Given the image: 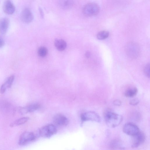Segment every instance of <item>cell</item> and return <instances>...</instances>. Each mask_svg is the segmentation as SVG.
<instances>
[{
  "instance_id": "cell-1",
  "label": "cell",
  "mask_w": 150,
  "mask_h": 150,
  "mask_svg": "<svg viewBox=\"0 0 150 150\" xmlns=\"http://www.w3.org/2000/svg\"><path fill=\"white\" fill-rule=\"evenodd\" d=\"M103 116L106 125L110 127L118 126L123 120L122 116L114 112L110 108L104 110Z\"/></svg>"
},
{
  "instance_id": "cell-2",
  "label": "cell",
  "mask_w": 150,
  "mask_h": 150,
  "mask_svg": "<svg viewBox=\"0 0 150 150\" xmlns=\"http://www.w3.org/2000/svg\"><path fill=\"white\" fill-rule=\"evenodd\" d=\"M57 129L54 125L52 124L46 125L40 128L39 134L44 138H50L57 132Z\"/></svg>"
},
{
  "instance_id": "cell-3",
  "label": "cell",
  "mask_w": 150,
  "mask_h": 150,
  "mask_svg": "<svg viewBox=\"0 0 150 150\" xmlns=\"http://www.w3.org/2000/svg\"><path fill=\"white\" fill-rule=\"evenodd\" d=\"M98 5L95 3H90L86 4L83 8V12L87 16H92L98 14L100 11Z\"/></svg>"
},
{
  "instance_id": "cell-4",
  "label": "cell",
  "mask_w": 150,
  "mask_h": 150,
  "mask_svg": "<svg viewBox=\"0 0 150 150\" xmlns=\"http://www.w3.org/2000/svg\"><path fill=\"white\" fill-rule=\"evenodd\" d=\"M36 138L33 133L25 132L21 135L18 141V144L21 146L25 145L34 141Z\"/></svg>"
},
{
  "instance_id": "cell-5",
  "label": "cell",
  "mask_w": 150,
  "mask_h": 150,
  "mask_svg": "<svg viewBox=\"0 0 150 150\" xmlns=\"http://www.w3.org/2000/svg\"><path fill=\"white\" fill-rule=\"evenodd\" d=\"M80 117L81 120L83 122L91 121L99 122L100 121L99 115L93 111H90L82 113Z\"/></svg>"
},
{
  "instance_id": "cell-6",
  "label": "cell",
  "mask_w": 150,
  "mask_h": 150,
  "mask_svg": "<svg viewBox=\"0 0 150 150\" xmlns=\"http://www.w3.org/2000/svg\"><path fill=\"white\" fill-rule=\"evenodd\" d=\"M127 54L131 58H136L138 55L139 50L138 45L135 43L129 42L126 46Z\"/></svg>"
},
{
  "instance_id": "cell-7",
  "label": "cell",
  "mask_w": 150,
  "mask_h": 150,
  "mask_svg": "<svg viewBox=\"0 0 150 150\" xmlns=\"http://www.w3.org/2000/svg\"><path fill=\"white\" fill-rule=\"evenodd\" d=\"M123 130L126 134L132 136L140 131L138 127L132 123H128L125 124L123 127Z\"/></svg>"
},
{
  "instance_id": "cell-8",
  "label": "cell",
  "mask_w": 150,
  "mask_h": 150,
  "mask_svg": "<svg viewBox=\"0 0 150 150\" xmlns=\"http://www.w3.org/2000/svg\"><path fill=\"white\" fill-rule=\"evenodd\" d=\"M132 147L136 148L142 144L145 139V135L142 132L139 131L135 135L133 136Z\"/></svg>"
},
{
  "instance_id": "cell-9",
  "label": "cell",
  "mask_w": 150,
  "mask_h": 150,
  "mask_svg": "<svg viewBox=\"0 0 150 150\" xmlns=\"http://www.w3.org/2000/svg\"><path fill=\"white\" fill-rule=\"evenodd\" d=\"M54 123L58 126H65L69 123L68 118L64 115L59 113L55 115L53 118Z\"/></svg>"
},
{
  "instance_id": "cell-10",
  "label": "cell",
  "mask_w": 150,
  "mask_h": 150,
  "mask_svg": "<svg viewBox=\"0 0 150 150\" xmlns=\"http://www.w3.org/2000/svg\"><path fill=\"white\" fill-rule=\"evenodd\" d=\"M21 18L24 23H28L31 22L33 19V16L31 10L28 8H24L21 12Z\"/></svg>"
},
{
  "instance_id": "cell-11",
  "label": "cell",
  "mask_w": 150,
  "mask_h": 150,
  "mask_svg": "<svg viewBox=\"0 0 150 150\" xmlns=\"http://www.w3.org/2000/svg\"><path fill=\"white\" fill-rule=\"evenodd\" d=\"M4 13L8 15L13 14L15 11V7L11 0H5L3 5Z\"/></svg>"
},
{
  "instance_id": "cell-12",
  "label": "cell",
  "mask_w": 150,
  "mask_h": 150,
  "mask_svg": "<svg viewBox=\"0 0 150 150\" xmlns=\"http://www.w3.org/2000/svg\"><path fill=\"white\" fill-rule=\"evenodd\" d=\"M40 107V105L39 104H33L26 106L21 107L19 108V112L21 114L24 115L35 111L38 109Z\"/></svg>"
},
{
  "instance_id": "cell-13",
  "label": "cell",
  "mask_w": 150,
  "mask_h": 150,
  "mask_svg": "<svg viewBox=\"0 0 150 150\" xmlns=\"http://www.w3.org/2000/svg\"><path fill=\"white\" fill-rule=\"evenodd\" d=\"M15 79V76L11 75L8 76L6 80L4 83L1 85L0 88V93L3 94L7 88H10Z\"/></svg>"
},
{
  "instance_id": "cell-14",
  "label": "cell",
  "mask_w": 150,
  "mask_h": 150,
  "mask_svg": "<svg viewBox=\"0 0 150 150\" xmlns=\"http://www.w3.org/2000/svg\"><path fill=\"white\" fill-rule=\"evenodd\" d=\"M9 21L7 18H3L0 19V33L2 34L6 33L8 29Z\"/></svg>"
},
{
  "instance_id": "cell-15",
  "label": "cell",
  "mask_w": 150,
  "mask_h": 150,
  "mask_svg": "<svg viewBox=\"0 0 150 150\" xmlns=\"http://www.w3.org/2000/svg\"><path fill=\"white\" fill-rule=\"evenodd\" d=\"M74 4V0H59V6L63 9H70L73 7Z\"/></svg>"
},
{
  "instance_id": "cell-16",
  "label": "cell",
  "mask_w": 150,
  "mask_h": 150,
  "mask_svg": "<svg viewBox=\"0 0 150 150\" xmlns=\"http://www.w3.org/2000/svg\"><path fill=\"white\" fill-rule=\"evenodd\" d=\"M11 105L7 102L4 100H0V109L3 112H9L12 110Z\"/></svg>"
},
{
  "instance_id": "cell-17",
  "label": "cell",
  "mask_w": 150,
  "mask_h": 150,
  "mask_svg": "<svg viewBox=\"0 0 150 150\" xmlns=\"http://www.w3.org/2000/svg\"><path fill=\"white\" fill-rule=\"evenodd\" d=\"M54 45L56 48L60 51L64 50L67 47V43L66 42L62 39L55 40L54 42Z\"/></svg>"
},
{
  "instance_id": "cell-18",
  "label": "cell",
  "mask_w": 150,
  "mask_h": 150,
  "mask_svg": "<svg viewBox=\"0 0 150 150\" xmlns=\"http://www.w3.org/2000/svg\"><path fill=\"white\" fill-rule=\"evenodd\" d=\"M110 147L112 149H124L120 142L117 139H114L111 141L110 144Z\"/></svg>"
},
{
  "instance_id": "cell-19",
  "label": "cell",
  "mask_w": 150,
  "mask_h": 150,
  "mask_svg": "<svg viewBox=\"0 0 150 150\" xmlns=\"http://www.w3.org/2000/svg\"><path fill=\"white\" fill-rule=\"evenodd\" d=\"M138 92L137 88L135 87L128 88L125 91V96L128 97H133L135 96Z\"/></svg>"
},
{
  "instance_id": "cell-20",
  "label": "cell",
  "mask_w": 150,
  "mask_h": 150,
  "mask_svg": "<svg viewBox=\"0 0 150 150\" xmlns=\"http://www.w3.org/2000/svg\"><path fill=\"white\" fill-rule=\"evenodd\" d=\"M29 119V117H27L21 118L11 123L10 126L13 127L22 125L28 121Z\"/></svg>"
},
{
  "instance_id": "cell-21",
  "label": "cell",
  "mask_w": 150,
  "mask_h": 150,
  "mask_svg": "<svg viewBox=\"0 0 150 150\" xmlns=\"http://www.w3.org/2000/svg\"><path fill=\"white\" fill-rule=\"evenodd\" d=\"M109 35L108 31L106 30H102L98 32L97 35L98 39L103 40L108 37Z\"/></svg>"
},
{
  "instance_id": "cell-22",
  "label": "cell",
  "mask_w": 150,
  "mask_h": 150,
  "mask_svg": "<svg viewBox=\"0 0 150 150\" xmlns=\"http://www.w3.org/2000/svg\"><path fill=\"white\" fill-rule=\"evenodd\" d=\"M47 50L46 48L44 47H41L39 48L38 50V55L41 57H45L47 54Z\"/></svg>"
},
{
  "instance_id": "cell-23",
  "label": "cell",
  "mask_w": 150,
  "mask_h": 150,
  "mask_svg": "<svg viewBox=\"0 0 150 150\" xmlns=\"http://www.w3.org/2000/svg\"><path fill=\"white\" fill-rule=\"evenodd\" d=\"M144 72L146 75L148 77H150V65L149 64H147L144 67Z\"/></svg>"
},
{
  "instance_id": "cell-24",
  "label": "cell",
  "mask_w": 150,
  "mask_h": 150,
  "mask_svg": "<svg viewBox=\"0 0 150 150\" xmlns=\"http://www.w3.org/2000/svg\"><path fill=\"white\" fill-rule=\"evenodd\" d=\"M139 100L137 98H135L129 102V104L132 105H137L139 103Z\"/></svg>"
},
{
  "instance_id": "cell-25",
  "label": "cell",
  "mask_w": 150,
  "mask_h": 150,
  "mask_svg": "<svg viewBox=\"0 0 150 150\" xmlns=\"http://www.w3.org/2000/svg\"><path fill=\"white\" fill-rule=\"evenodd\" d=\"M113 103L115 105L119 106L121 104V102L119 100H115L113 101Z\"/></svg>"
},
{
  "instance_id": "cell-26",
  "label": "cell",
  "mask_w": 150,
  "mask_h": 150,
  "mask_svg": "<svg viewBox=\"0 0 150 150\" xmlns=\"http://www.w3.org/2000/svg\"><path fill=\"white\" fill-rule=\"evenodd\" d=\"M5 42L4 39L0 36V48L2 47L4 45Z\"/></svg>"
},
{
  "instance_id": "cell-27",
  "label": "cell",
  "mask_w": 150,
  "mask_h": 150,
  "mask_svg": "<svg viewBox=\"0 0 150 150\" xmlns=\"http://www.w3.org/2000/svg\"><path fill=\"white\" fill-rule=\"evenodd\" d=\"M39 10L41 16L43 18L44 17V13L42 8L39 7Z\"/></svg>"
},
{
  "instance_id": "cell-28",
  "label": "cell",
  "mask_w": 150,
  "mask_h": 150,
  "mask_svg": "<svg viewBox=\"0 0 150 150\" xmlns=\"http://www.w3.org/2000/svg\"><path fill=\"white\" fill-rule=\"evenodd\" d=\"M85 56L87 57H89L90 56V53L88 52H87L85 53Z\"/></svg>"
}]
</instances>
